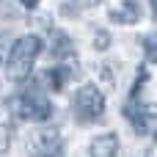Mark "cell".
Wrapping results in <instances>:
<instances>
[{"instance_id": "obj_13", "label": "cell", "mask_w": 157, "mask_h": 157, "mask_svg": "<svg viewBox=\"0 0 157 157\" xmlns=\"http://www.w3.org/2000/svg\"><path fill=\"white\" fill-rule=\"evenodd\" d=\"M33 157H36V155H33Z\"/></svg>"}, {"instance_id": "obj_2", "label": "cell", "mask_w": 157, "mask_h": 157, "mask_svg": "<svg viewBox=\"0 0 157 157\" xmlns=\"http://www.w3.org/2000/svg\"><path fill=\"white\" fill-rule=\"evenodd\" d=\"M11 110H14L19 119H25V121H44V119H50L52 105H50L47 97L39 91V86H30L28 91H22L19 97L11 99Z\"/></svg>"}, {"instance_id": "obj_6", "label": "cell", "mask_w": 157, "mask_h": 157, "mask_svg": "<svg viewBox=\"0 0 157 157\" xmlns=\"http://www.w3.org/2000/svg\"><path fill=\"white\" fill-rule=\"evenodd\" d=\"M44 80H47V88H52V91H61V88H63V83L69 80V69H66V66L47 69V72H44Z\"/></svg>"}, {"instance_id": "obj_8", "label": "cell", "mask_w": 157, "mask_h": 157, "mask_svg": "<svg viewBox=\"0 0 157 157\" xmlns=\"http://www.w3.org/2000/svg\"><path fill=\"white\" fill-rule=\"evenodd\" d=\"M69 47H72L69 36H66L63 30H55V33H52V50H55V55H61V52H69Z\"/></svg>"}, {"instance_id": "obj_12", "label": "cell", "mask_w": 157, "mask_h": 157, "mask_svg": "<svg viewBox=\"0 0 157 157\" xmlns=\"http://www.w3.org/2000/svg\"><path fill=\"white\" fill-rule=\"evenodd\" d=\"M152 11H155V14H157V0H152Z\"/></svg>"}, {"instance_id": "obj_7", "label": "cell", "mask_w": 157, "mask_h": 157, "mask_svg": "<svg viewBox=\"0 0 157 157\" xmlns=\"http://www.w3.org/2000/svg\"><path fill=\"white\" fill-rule=\"evenodd\" d=\"M138 17H141V11H138L135 3H124V6H119V8L113 11V19H116V22H135Z\"/></svg>"}, {"instance_id": "obj_4", "label": "cell", "mask_w": 157, "mask_h": 157, "mask_svg": "<svg viewBox=\"0 0 157 157\" xmlns=\"http://www.w3.org/2000/svg\"><path fill=\"white\" fill-rule=\"evenodd\" d=\"M61 152H63V141L58 130L47 127L36 135V157H61Z\"/></svg>"}, {"instance_id": "obj_5", "label": "cell", "mask_w": 157, "mask_h": 157, "mask_svg": "<svg viewBox=\"0 0 157 157\" xmlns=\"http://www.w3.org/2000/svg\"><path fill=\"white\" fill-rule=\"evenodd\" d=\"M91 155L94 157H119V138H116L113 132L99 135V138L91 144Z\"/></svg>"}, {"instance_id": "obj_1", "label": "cell", "mask_w": 157, "mask_h": 157, "mask_svg": "<svg viewBox=\"0 0 157 157\" xmlns=\"http://www.w3.org/2000/svg\"><path fill=\"white\" fill-rule=\"evenodd\" d=\"M41 39L39 36H22V39H17L14 41V47H11V52H8V77L14 80V83H22L28 75H30V69H33V61H36V55L41 52Z\"/></svg>"}, {"instance_id": "obj_10", "label": "cell", "mask_w": 157, "mask_h": 157, "mask_svg": "<svg viewBox=\"0 0 157 157\" xmlns=\"http://www.w3.org/2000/svg\"><path fill=\"white\" fill-rule=\"evenodd\" d=\"M94 47H97V50H108V47H110V33H108V30H97Z\"/></svg>"}, {"instance_id": "obj_11", "label": "cell", "mask_w": 157, "mask_h": 157, "mask_svg": "<svg viewBox=\"0 0 157 157\" xmlns=\"http://www.w3.org/2000/svg\"><path fill=\"white\" fill-rule=\"evenodd\" d=\"M19 3H22L25 8H36V6H39V0H19Z\"/></svg>"}, {"instance_id": "obj_9", "label": "cell", "mask_w": 157, "mask_h": 157, "mask_svg": "<svg viewBox=\"0 0 157 157\" xmlns=\"http://www.w3.org/2000/svg\"><path fill=\"white\" fill-rule=\"evenodd\" d=\"M8 146H11V127L0 121V155H6Z\"/></svg>"}, {"instance_id": "obj_3", "label": "cell", "mask_w": 157, "mask_h": 157, "mask_svg": "<svg viewBox=\"0 0 157 157\" xmlns=\"http://www.w3.org/2000/svg\"><path fill=\"white\" fill-rule=\"evenodd\" d=\"M105 113V94L97 86H83L75 97V116L80 121H97Z\"/></svg>"}]
</instances>
